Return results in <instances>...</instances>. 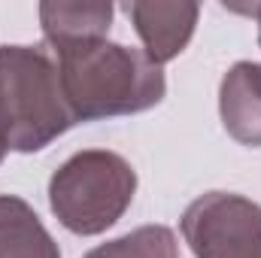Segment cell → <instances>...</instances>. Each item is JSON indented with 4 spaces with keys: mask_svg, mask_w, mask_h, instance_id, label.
Listing matches in <instances>:
<instances>
[{
    "mask_svg": "<svg viewBox=\"0 0 261 258\" xmlns=\"http://www.w3.org/2000/svg\"><path fill=\"white\" fill-rule=\"evenodd\" d=\"M52 52L76 122L146 113L167 94L164 70L152 64L146 52L128 49L122 43L85 40Z\"/></svg>",
    "mask_w": 261,
    "mask_h": 258,
    "instance_id": "6da1fadb",
    "label": "cell"
},
{
    "mask_svg": "<svg viewBox=\"0 0 261 258\" xmlns=\"http://www.w3.org/2000/svg\"><path fill=\"white\" fill-rule=\"evenodd\" d=\"M179 225L195 258H261V207L243 194H200Z\"/></svg>",
    "mask_w": 261,
    "mask_h": 258,
    "instance_id": "277c9868",
    "label": "cell"
},
{
    "mask_svg": "<svg viewBox=\"0 0 261 258\" xmlns=\"http://www.w3.org/2000/svg\"><path fill=\"white\" fill-rule=\"evenodd\" d=\"M137 170L110 149L70 155L49 179V207L67 231L94 237L113 228L134 203Z\"/></svg>",
    "mask_w": 261,
    "mask_h": 258,
    "instance_id": "3957f363",
    "label": "cell"
},
{
    "mask_svg": "<svg viewBox=\"0 0 261 258\" xmlns=\"http://www.w3.org/2000/svg\"><path fill=\"white\" fill-rule=\"evenodd\" d=\"M73 125L55 55L43 46H0V143L6 152H40Z\"/></svg>",
    "mask_w": 261,
    "mask_h": 258,
    "instance_id": "7a4b0ae2",
    "label": "cell"
},
{
    "mask_svg": "<svg viewBox=\"0 0 261 258\" xmlns=\"http://www.w3.org/2000/svg\"><path fill=\"white\" fill-rule=\"evenodd\" d=\"M85 258H179V243L167 225H143L94 246Z\"/></svg>",
    "mask_w": 261,
    "mask_h": 258,
    "instance_id": "9c48e42d",
    "label": "cell"
},
{
    "mask_svg": "<svg viewBox=\"0 0 261 258\" xmlns=\"http://www.w3.org/2000/svg\"><path fill=\"white\" fill-rule=\"evenodd\" d=\"M0 258H61L34 207L15 194H0Z\"/></svg>",
    "mask_w": 261,
    "mask_h": 258,
    "instance_id": "ba28073f",
    "label": "cell"
},
{
    "mask_svg": "<svg viewBox=\"0 0 261 258\" xmlns=\"http://www.w3.org/2000/svg\"><path fill=\"white\" fill-rule=\"evenodd\" d=\"M219 116L237 143L261 146V64L237 61L222 76Z\"/></svg>",
    "mask_w": 261,
    "mask_h": 258,
    "instance_id": "8992f818",
    "label": "cell"
},
{
    "mask_svg": "<svg viewBox=\"0 0 261 258\" xmlns=\"http://www.w3.org/2000/svg\"><path fill=\"white\" fill-rule=\"evenodd\" d=\"M113 3L103 0H46L40 3V28L52 49L85 43V40H107L113 24Z\"/></svg>",
    "mask_w": 261,
    "mask_h": 258,
    "instance_id": "52a82bcc",
    "label": "cell"
},
{
    "mask_svg": "<svg viewBox=\"0 0 261 258\" xmlns=\"http://www.w3.org/2000/svg\"><path fill=\"white\" fill-rule=\"evenodd\" d=\"M125 12L143 40L146 58L161 67L192 43L200 6L192 0H130Z\"/></svg>",
    "mask_w": 261,
    "mask_h": 258,
    "instance_id": "5b68a950",
    "label": "cell"
},
{
    "mask_svg": "<svg viewBox=\"0 0 261 258\" xmlns=\"http://www.w3.org/2000/svg\"><path fill=\"white\" fill-rule=\"evenodd\" d=\"M3 158H6V146L0 143V164H3Z\"/></svg>",
    "mask_w": 261,
    "mask_h": 258,
    "instance_id": "8fae6325",
    "label": "cell"
},
{
    "mask_svg": "<svg viewBox=\"0 0 261 258\" xmlns=\"http://www.w3.org/2000/svg\"><path fill=\"white\" fill-rule=\"evenodd\" d=\"M252 12H255V18H258V43H261V3L252 6Z\"/></svg>",
    "mask_w": 261,
    "mask_h": 258,
    "instance_id": "30bf717a",
    "label": "cell"
}]
</instances>
